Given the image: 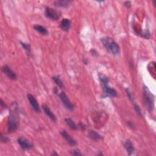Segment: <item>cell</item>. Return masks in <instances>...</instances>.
I'll use <instances>...</instances> for the list:
<instances>
[{"label": "cell", "instance_id": "cell-1", "mask_svg": "<svg viewBox=\"0 0 156 156\" xmlns=\"http://www.w3.org/2000/svg\"><path fill=\"white\" fill-rule=\"evenodd\" d=\"M12 110L10 111L7 123V131L9 133L15 132L19 126V121L17 115V104H12Z\"/></svg>", "mask_w": 156, "mask_h": 156}, {"label": "cell", "instance_id": "cell-2", "mask_svg": "<svg viewBox=\"0 0 156 156\" xmlns=\"http://www.w3.org/2000/svg\"><path fill=\"white\" fill-rule=\"evenodd\" d=\"M102 44L106 50L114 56L118 55L120 52V48L117 43L110 37H104L101 39Z\"/></svg>", "mask_w": 156, "mask_h": 156}, {"label": "cell", "instance_id": "cell-3", "mask_svg": "<svg viewBox=\"0 0 156 156\" xmlns=\"http://www.w3.org/2000/svg\"><path fill=\"white\" fill-rule=\"evenodd\" d=\"M143 102L146 108L152 112L154 107V96L151 93L150 90L146 86L143 87Z\"/></svg>", "mask_w": 156, "mask_h": 156}, {"label": "cell", "instance_id": "cell-4", "mask_svg": "<svg viewBox=\"0 0 156 156\" xmlns=\"http://www.w3.org/2000/svg\"><path fill=\"white\" fill-rule=\"evenodd\" d=\"M45 16L49 19L52 20H57L61 17V14L56 9H54L51 7H47L45 9Z\"/></svg>", "mask_w": 156, "mask_h": 156}, {"label": "cell", "instance_id": "cell-5", "mask_svg": "<svg viewBox=\"0 0 156 156\" xmlns=\"http://www.w3.org/2000/svg\"><path fill=\"white\" fill-rule=\"evenodd\" d=\"M108 83L109 82L100 83L104 93L110 97H116L117 96V91L114 89L110 87Z\"/></svg>", "mask_w": 156, "mask_h": 156}, {"label": "cell", "instance_id": "cell-6", "mask_svg": "<svg viewBox=\"0 0 156 156\" xmlns=\"http://www.w3.org/2000/svg\"><path fill=\"white\" fill-rule=\"evenodd\" d=\"M17 142L20 147L24 150H29L33 148V143L29 140L23 137H20L17 139Z\"/></svg>", "mask_w": 156, "mask_h": 156}, {"label": "cell", "instance_id": "cell-7", "mask_svg": "<svg viewBox=\"0 0 156 156\" xmlns=\"http://www.w3.org/2000/svg\"><path fill=\"white\" fill-rule=\"evenodd\" d=\"M59 97H60L63 104L65 106L66 108L69 110H73L74 109V106L70 100L69 99L67 95L65 93V92H61L59 94Z\"/></svg>", "mask_w": 156, "mask_h": 156}, {"label": "cell", "instance_id": "cell-8", "mask_svg": "<svg viewBox=\"0 0 156 156\" xmlns=\"http://www.w3.org/2000/svg\"><path fill=\"white\" fill-rule=\"evenodd\" d=\"M1 71L6 74L9 79L14 80L17 79V74H16V73L8 65H4L1 67Z\"/></svg>", "mask_w": 156, "mask_h": 156}, {"label": "cell", "instance_id": "cell-9", "mask_svg": "<svg viewBox=\"0 0 156 156\" xmlns=\"http://www.w3.org/2000/svg\"><path fill=\"white\" fill-rule=\"evenodd\" d=\"M27 98H28V99L29 101V102L30 103L31 105L33 107V109L36 112H40V107L39 106L38 102H37V99H35V98L34 96L31 95L30 93H28L27 95Z\"/></svg>", "mask_w": 156, "mask_h": 156}, {"label": "cell", "instance_id": "cell-10", "mask_svg": "<svg viewBox=\"0 0 156 156\" xmlns=\"http://www.w3.org/2000/svg\"><path fill=\"white\" fill-rule=\"evenodd\" d=\"M61 134L62 135V136L65 139L67 142L70 145V146H76V145L77 144L76 141L72 137V136L69 135V134L65 130L61 131Z\"/></svg>", "mask_w": 156, "mask_h": 156}, {"label": "cell", "instance_id": "cell-11", "mask_svg": "<svg viewBox=\"0 0 156 156\" xmlns=\"http://www.w3.org/2000/svg\"><path fill=\"white\" fill-rule=\"evenodd\" d=\"M42 107L43 110H44V112L45 113V114L48 117H49L52 121L56 122L57 121V118H56V115L53 114L52 112L49 108V107H48L46 104H42Z\"/></svg>", "mask_w": 156, "mask_h": 156}, {"label": "cell", "instance_id": "cell-12", "mask_svg": "<svg viewBox=\"0 0 156 156\" xmlns=\"http://www.w3.org/2000/svg\"><path fill=\"white\" fill-rule=\"evenodd\" d=\"M72 21L68 18H63L60 23V27L62 31L68 32L71 28Z\"/></svg>", "mask_w": 156, "mask_h": 156}, {"label": "cell", "instance_id": "cell-13", "mask_svg": "<svg viewBox=\"0 0 156 156\" xmlns=\"http://www.w3.org/2000/svg\"><path fill=\"white\" fill-rule=\"evenodd\" d=\"M124 146H125L127 153L129 155H132L134 152V144L130 139H127L124 143Z\"/></svg>", "mask_w": 156, "mask_h": 156}, {"label": "cell", "instance_id": "cell-14", "mask_svg": "<svg viewBox=\"0 0 156 156\" xmlns=\"http://www.w3.org/2000/svg\"><path fill=\"white\" fill-rule=\"evenodd\" d=\"M72 3V1L69 0H58L54 2V4L56 7L66 8L68 7L70 4Z\"/></svg>", "mask_w": 156, "mask_h": 156}, {"label": "cell", "instance_id": "cell-15", "mask_svg": "<svg viewBox=\"0 0 156 156\" xmlns=\"http://www.w3.org/2000/svg\"><path fill=\"white\" fill-rule=\"evenodd\" d=\"M89 136L95 141H99L103 138L99 133L94 130H90L89 132Z\"/></svg>", "mask_w": 156, "mask_h": 156}, {"label": "cell", "instance_id": "cell-16", "mask_svg": "<svg viewBox=\"0 0 156 156\" xmlns=\"http://www.w3.org/2000/svg\"><path fill=\"white\" fill-rule=\"evenodd\" d=\"M34 28L35 29V30H36L37 32H39V33H40L42 35L48 34V31L47 29L42 25L36 24L34 26Z\"/></svg>", "mask_w": 156, "mask_h": 156}, {"label": "cell", "instance_id": "cell-17", "mask_svg": "<svg viewBox=\"0 0 156 156\" xmlns=\"http://www.w3.org/2000/svg\"><path fill=\"white\" fill-rule=\"evenodd\" d=\"M65 120L67 125L69 126V127L71 129H73V130H76L77 129L78 126L76 125V123H74V121L72 119V118H65Z\"/></svg>", "mask_w": 156, "mask_h": 156}, {"label": "cell", "instance_id": "cell-18", "mask_svg": "<svg viewBox=\"0 0 156 156\" xmlns=\"http://www.w3.org/2000/svg\"><path fill=\"white\" fill-rule=\"evenodd\" d=\"M52 79L54 81L56 82V84L59 86V87L62 89L64 85H63V83L62 82V80H61V79L60 78V76H54L52 77Z\"/></svg>", "mask_w": 156, "mask_h": 156}, {"label": "cell", "instance_id": "cell-19", "mask_svg": "<svg viewBox=\"0 0 156 156\" xmlns=\"http://www.w3.org/2000/svg\"><path fill=\"white\" fill-rule=\"evenodd\" d=\"M20 44L21 46H23V48L26 50V51L28 52V54L30 53L31 51V46L29 44H27L26 42H20Z\"/></svg>", "mask_w": 156, "mask_h": 156}, {"label": "cell", "instance_id": "cell-20", "mask_svg": "<svg viewBox=\"0 0 156 156\" xmlns=\"http://www.w3.org/2000/svg\"><path fill=\"white\" fill-rule=\"evenodd\" d=\"M134 109H135V110H136L137 114L138 115L142 116V112H141V109H140V107L137 104H134Z\"/></svg>", "mask_w": 156, "mask_h": 156}, {"label": "cell", "instance_id": "cell-21", "mask_svg": "<svg viewBox=\"0 0 156 156\" xmlns=\"http://www.w3.org/2000/svg\"><path fill=\"white\" fill-rule=\"evenodd\" d=\"M141 35L142 37H144V38H146V39H149V37H150V33H149V31H148V30L144 31H143L142 33V35Z\"/></svg>", "mask_w": 156, "mask_h": 156}, {"label": "cell", "instance_id": "cell-22", "mask_svg": "<svg viewBox=\"0 0 156 156\" xmlns=\"http://www.w3.org/2000/svg\"><path fill=\"white\" fill-rule=\"evenodd\" d=\"M0 138H1V141L3 142V143H7L9 141V139L7 137L4 136L3 134L1 133V136H0Z\"/></svg>", "mask_w": 156, "mask_h": 156}, {"label": "cell", "instance_id": "cell-23", "mask_svg": "<svg viewBox=\"0 0 156 156\" xmlns=\"http://www.w3.org/2000/svg\"><path fill=\"white\" fill-rule=\"evenodd\" d=\"M71 154L73 155H76V156L82 155H83L79 149H74V150L72 151L71 152Z\"/></svg>", "mask_w": 156, "mask_h": 156}, {"label": "cell", "instance_id": "cell-24", "mask_svg": "<svg viewBox=\"0 0 156 156\" xmlns=\"http://www.w3.org/2000/svg\"><path fill=\"white\" fill-rule=\"evenodd\" d=\"M126 92H127V94L129 96V98L130 100L133 102L134 101V97H133V95H132V92L131 91V90L129 89H126Z\"/></svg>", "mask_w": 156, "mask_h": 156}, {"label": "cell", "instance_id": "cell-25", "mask_svg": "<svg viewBox=\"0 0 156 156\" xmlns=\"http://www.w3.org/2000/svg\"><path fill=\"white\" fill-rule=\"evenodd\" d=\"M125 6L127 8H130L131 7V1H126L124 3Z\"/></svg>", "mask_w": 156, "mask_h": 156}, {"label": "cell", "instance_id": "cell-26", "mask_svg": "<svg viewBox=\"0 0 156 156\" xmlns=\"http://www.w3.org/2000/svg\"><path fill=\"white\" fill-rule=\"evenodd\" d=\"M0 104H1V107H2V108H6V107H7L6 104H5V103L3 101V100L2 99H1V103H0Z\"/></svg>", "mask_w": 156, "mask_h": 156}, {"label": "cell", "instance_id": "cell-27", "mask_svg": "<svg viewBox=\"0 0 156 156\" xmlns=\"http://www.w3.org/2000/svg\"><path fill=\"white\" fill-rule=\"evenodd\" d=\"M127 123H128V125L131 128L134 129V127H135V126H134V124L131 121H128Z\"/></svg>", "mask_w": 156, "mask_h": 156}, {"label": "cell", "instance_id": "cell-28", "mask_svg": "<svg viewBox=\"0 0 156 156\" xmlns=\"http://www.w3.org/2000/svg\"><path fill=\"white\" fill-rule=\"evenodd\" d=\"M91 52L92 53V55H93V56H95V55L97 56V55H98V52H96L95 50H91Z\"/></svg>", "mask_w": 156, "mask_h": 156}, {"label": "cell", "instance_id": "cell-29", "mask_svg": "<svg viewBox=\"0 0 156 156\" xmlns=\"http://www.w3.org/2000/svg\"><path fill=\"white\" fill-rule=\"evenodd\" d=\"M54 93H57V89L56 87L54 88Z\"/></svg>", "mask_w": 156, "mask_h": 156}]
</instances>
